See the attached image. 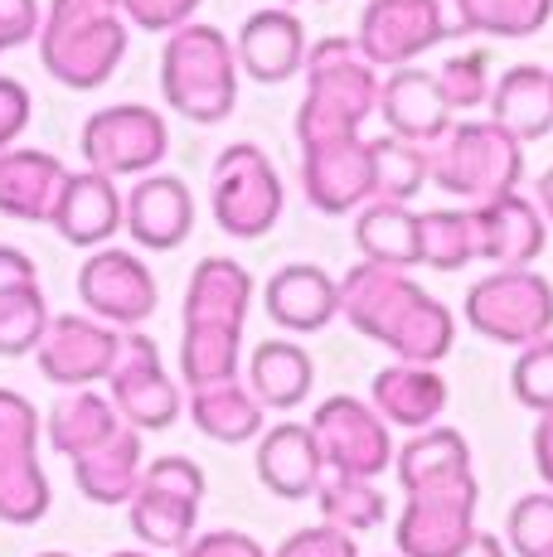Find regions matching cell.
<instances>
[{"mask_svg": "<svg viewBox=\"0 0 553 557\" xmlns=\"http://www.w3.org/2000/svg\"><path fill=\"white\" fill-rule=\"evenodd\" d=\"M340 315L384 345L398 363H438L456 345V320L432 292H422L408 272L359 262L340 276Z\"/></svg>", "mask_w": 553, "mask_h": 557, "instance_id": "6da1fadb", "label": "cell"}, {"mask_svg": "<svg viewBox=\"0 0 553 557\" xmlns=\"http://www.w3.org/2000/svg\"><path fill=\"white\" fill-rule=\"evenodd\" d=\"M379 69L355 39H316L306 49V98L296 107V141L321 146L359 136V126L379 112Z\"/></svg>", "mask_w": 553, "mask_h": 557, "instance_id": "7a4b0ae2", "label": "cell"}, {"mask_svg": "<svg viewBox=\"0 0 553 557\" xmlns=\"http://www.w3.org/2000/svg\"><path fill=\"white\" fill-rule=\"evenodd\" d=\"M126 15L122 0H49L39 29V63L49 78L73 92H93L116 73L126 53Z\"/></svg>", "mask_w": 553, "mask_h": 557, "instance_id": "3957f363", "label": "cell"}, {"mask_svg": "<svg viewBox=\"0 0 553 557\" xmlns=\"http://www.w3.org/2000/svg\"><path fill=\"white\" fill-rule=\"evenodd\" d=\"M238 49L214 25H185L161 49V92L185 122L214 126L238 102Z\"/></svg>", "mask_w": 553, "mask_h": 557, "instance_id": "277c9868", "label": "cell"}, {"mask_svg": "<svg viewBox=\"0 0 553 557\" xmlns=\"http://www.w3.org/2000/svg\"><path fill=\"white\" fill-rule=\"evenodd\" d=\"M525 146L495 122H456L432 151V180L456 199H505L519 195Z\"/></svg>", "mask_w": 553, "mask_h": 557, "instance_id": "5b68a950", "label": "cell"}, {"mask_svg": "<svg viewBox=\"0 0 553 557\" xmlns=\"http://www.w3.org/2000/svg\"><path fill=\"white\" fill-rule=\"evenodd\" d=\"M205 490H209L205 470L189 456H156L142 470V485H136L132 505H126L132 533L151 553L189 548L199 529V499H205Z\"/></svg>", "mask_w": 553, "mask_h": 557, "instance_id": "8992f818", "label": "cell"}, {"mask_svg": "<svg viewBox=\"0 0 553 557\" xmlns=\"http://www.w3.org/2000/svg\"><path fill=\"white\" fill-rule=\"evenodd\" d=\"M466 320L495 345L529 349L553 335V286L534 267H495L466 292Z\"/></svg>", "mask_w": 553, "mask_h": 557, "instance_id": "52a82bcc", "label": "cell"}, {"mask_svg": "<svg viewBox=\"0 0 553 557\" xmlns=\"http://www.w3.org/2000/svg\"><path fill=\"white\" fill-rule=\"evenodd\" d=\"M209 180H214V219L229 238L253 243L276 228L286 189L276 165L253 141H233L229 151H219Z\"/></svg>", "mask_w": 553, "mask_h": 557, "instance_id": "ba28073f", "label": "cell"}, {"mask_svg": "<svg viewBox=\"0 0 553 557\" xmlns=\"http://www.w3.org/2000/svg\"><path fill=\"white\" fill-rule=\"evenodd\" d=\"M49 513V475L39 466V412L25 393L0 388V523L29 529Z\"/></svg>", "mask_w": 553, "mask_h": 557, "instance_id": "9c48e42d", "label": "cell"}, {"mask_svg": "<svg viewBox=\"0 0 553 557\" xmlns=\"http://www.w3.org/2000/svg\"><path fill=\"white\" fill-rule=\"evenodd\" d=\"M165 151H170L165 116L142 102L102 107L83 126V160H88V170H98L108 180L151 175L165 160Z\"/></svg>", "mask_w": 553, "mask_h": 557, "instance_id": "30bf717a", "label": "cell"}, {"mask_svg": "<svg viewBox=\"0 0 553 557\" xmlns=\"http://www.w3.org/2000/svg\"><path fill=\"white\" fill-rule=\"evenodd\" d=\"M476 505H481V480H442V485H422L408 495L398 513V557H452L476 533Z\"/></svg>", "mask_w": 553, "mask_h": 557, "instance_id": "8fae6325", "label": "cell"}, {"mask_svg": "<svg viewBox=\"0 0 553 557\" xmlns=\"http://www.w3.org/2000/svg\"><path fill=\"white\" fill-rule=\"evenodd\" d=\"M311 432L325 456V470H340V475L379 480L393 466V456H398L389 422L374 412V403L349 398V393H335V398H325L316 407Z\"/></svg>", "mask_w": 553, "mask_h": 557, "instance_id": "7c38bea8", "label": "cell"}, {"mask_svg": "<svg viewBox=\"0 0 553 557\" xmlns=\"http://www.w3.org/2000/svg\"><path fill=\"white\" fill-rule=\"evenodd\" d=\"M446 35H456V25L442 0H369L355 45L374 69H413V59L438 49Z\"/></svg>", "mask_w": 553, "mask_h": 557, "instance_id": "4fadbf2b", "label": "cell"}, {"mask_svg": "<svg viewBox=\"0 0 553 557\" xmlns=\"http://www.w3.org/2000/svg\"><path fill=\"white\" fill-rule=\"evenodd\" d=\"M108 383H112V403L126 426H136V432H165V426H175L180 383L165 373L161 349H156L151 335L122 330V349H116Z\"/></svg>", "mask_w": 553, "mask_h": 557, "instance_id": "5bb4252c", "label": "cell"}, {"mask_svg": "<svg viewBox=\"0 0 553 557\" xmlns=\"http://www.w3.org/2000/svg\"><path fill=\"white\" fill-rule=\"evenodd\" d=\"M78 296L88 315H98L112 330H142L156 310V276L136 252L98 248L78 267Z\"/></svg>", "mask_w": 553, "mask_h": 557, "instance_id": "9a60e30c", "label": "cell"}, {"mask_svg": "<svg viewBox=\"0 0 553 557\" xmlns=\"http://www.w3.org/2000/svg\"><path fill=\"white\" fill-rule=\"evenodd\" d=\"M116 349H122V330L102 325L98 315H54L35 359L49 383L78 393V388H93L98 379H108Z\"/></svg>", "mask_w": 553, "mask_h": 557, "instance_id": "2e32d148", "label": "cell"}, {"mask_svg": "<svg viewBox=\"0 0 553 557\" xmlns=\"http://www.w3.org/2000/svg\"><path fill=\"white\" fill-rule=\"evenodd\" d=\"M302 189L321 213H359L374 199V156L365 136L302 146Z\"/></svg>", "mask_w": 553, "mask_h": 557, "instance_id": "e0dca14e", "label": "cell"}, {"mask_svg": "<svg viewBox=\"0 0 553 557\" xmlns=\"http://www.w3.org/2000/svg\"><path fill=\"white\" fill-rule=\"evenodd\" d=\"M471 228H476V257H486L495 267H534V257L549 243V219L525 195L476 203Z\"/></svg>", "mask_w": 553, "mask_h": 557, "instance_id": "ac0fdd59", "label": "cell"}, {"mask_svg": "<svg viewBox=\"0 0 553 557\" xmlns=\"http://www.w3.org/2000/svg\"><path fill=\"white\" fill-rule=\"evenodd\" d=\"M54 233L73 248H108L112 233L126 228V199L116 195V180L83 170V175L63 180V195L54 203Z\"/></svg>", "mask_w": 553, "mask_h": 557, "instance_id": "d6986e66", "label": "cell"}, {"mask_svg": "<svg viewBox=\"0 0 553 557\" xmlns=\"http://www.w3.org/2000/svg\"><path fill=\"white\" fill-rule=\"evenodd\" d=\"M126 233L146 252H175L195 233V195L180 175L136 180L126 195Z\"/></svg>", "mask_w": 553, "mask_h": 557, "instance_id": "ffe728a7", "label": "cell"}, {"mask_svg": "<svg viewBox=\"0 0 553 557\" xmlns=\"http://www.w3.org/2000/svg\"><path fill=\"white\" fill-rule=\"evenodd\" d=\"M262 306L286 335H316L340 315V282L316 262H292L268 276Z\"/></svg>", "mask_w": 553, "mask_h": 557, "instance_id": "44dd1931", "label": "cell"}, {"mask_svg": "<svg viewBox=\"0 0 553 557\" xmlns=\"http://www.w3.org/2000/svg\"><path fill=\"white\" fill-rule=\"evenodd\" d=\"M379 112L389 122V136L413 146H428L442 141L452 132V107H446L442 88H438V73L428 69H393L379 88Z\"/></svg>", "mask_w": 553, "mask_h": 557, "instance_id": "7402d4cb", "label": "cell"}, {"mask_svg": "<svg viewBox=\"0 0 553 557\" xmlns=\"http://www.w3.org/2000/svg\"><path fill=\"white\" fill-rule=\"evenodd\" d=\"M258 480L272 490L276 499H306L321 490L325 480V456L316 446L311 422H276L258 436Z\"/></svg>", "mask_w": 553, "mask_h": 557, "instance_id": "603a6c76", "label": "cell"}, {"mask_svg": "<svg viewBox=\"0 0 553 557\" xmlns=\"http://www.w3.org/2000/svg\"><path fill=\"white\" fill-rule=\"evenodd\" d=\"M238 69L258 83H286L306 69V29L292 10H253L238 29Z\"/></svg>", "mask_w": 553, "mask_h": 557, "instance_id": "cb8c5ba5", "label": "cell"}, {"mask_svg": "<svg viewBox=\"0 0 553 557\" xmlns=\"http://www.w3.org/2000/svg\"><path fill=\"white\" fill-rule=\"evenodd\" d=\"M63 180H69V170L54 151L10 146V151H0V213L20 223H49L63 195Z\"/></svg>", "mask_w": 553, "mask_h": 557, "instance_id": "d4e9b609", "label": "cell"}, {"mask_svg": "<svg viewBox=\"0 0 553 557\" xmlns=\"http://www.w3.org/2000/svg\"><path fill=\"white\" fill-rule=\"evenodd\" d=\"M446 379L432 363H389V369L374 373V388H369V403L384 417L389 426H403V432H428L438 426V417L446 412Z\"/></svg>", "mask_w": 553, "mask_h": 557, "instance_id": "484cf974", "label": "cell"}, {"mask_svg": "<svg viewBox=\"0 0 553 557\" xmlns=\"http://www.w3.org/2000/svg\"><path fill=\"white\" fill-rule=\"evenodd\" d=\"M253 306V276L233 257H205L189 272L185 292V325H209V330H243Z\"/></svg>", "mask_w": 553, "mask_h": 557, "instance_id": "4316f807", "label": "cell"}, {"mask_svg": "<svg viewBox=\"0 0 553 557\" xmlns=\"http://www.w3.org/2000/svg\"><path fill=\"white\" fill-rule=\"evenodd\" d=\"M491 122L519 146L553 132V73L539 63H515L491 88Z\"/></svg>", "mask_w": 553, "mask_h": 557, "instance_id": "83f0119b", "label": "cell"}, {"mask_svg": "<svg viewBox=\"0 0 553 557\" xmlns=\"http://www.w3.org/2000/svg\"><path fill=\"white\" fill-rule=\"evenodd\" d=\"M142 432L136 426H122L112 442H102L98 451L73 460V480H78L83 499L93 505H132L136 485H142Z\"/></svg>", "mask_w": 553, "mask_h": 557, "instance_id": "f1b7e54d", "label": "cell"}, {"mask_svg": "<svg viewBox=\"0 0 553 557\" xmlns=\"http://www.w3.org/2000/svg\"><path fill=\"white\" fill-rule=\"evenodd\" d=\"M316 363L296 339H262L248 359V388L268 412H292L311 398Z\"/></svg>", "mask_w": 553, "mask_h": 557, "instance_id": "f546056e", "label": "cell"}, {"mask_svg": "<svg viewBox=\"0 0 553 557\" xmlns=\"http://www.w3.org/2000/svg\"><path fill=\"white\" fill-rule=\"evenodd\" d=\"M122 426L126 422H122V412H116L112 398H102V393H93V388H78V393H69V398H59L49 407L45 432H49V446H54L59 456L78 460V456L98 451L102 442H112Z\"/></svg>", "mask_w": 553, "mask_h": 557, "instance_id": "4dcf8cb0", "label": "cell"}, {"mask_svg": "<svg viewBox=\"0 0 553 557\" xmlns=\"http://www.w3.org/2000/svg\"><path fill=\"white\" fill-rule=\"evenodd\" d=\"M393 470H398V485L403 495H413V490L422 485H442V480H462L471 475V446H466V436L456 432V426H428V432H413L408 442L398 446V456H393Z\"/></svg>", "mask_w": 553, "mask_h": 557, "instance_id": "1f68e13d", "label": "cell"}, {"mask_svg": "<svg viewBox=\"0 0 553 557\" xmlns=\"http://www.w3.org/2000/svg\"><path fill=\"white\" fill-rule=\"evenodd\" d=\"M355 248L365 252V262L393 267L408 272L418 267V213L408 203H389V199H369L355 219Z\"/></svg>", "mask_w": 553, "mask_h": 557, "instance_id": "d6a6232c", "label": "cell"}, {"mask_svg": "<svg viewBox=\"0 0 553 557\" xmlns=\"http://www.w3.org/2000/svg\"><path fill=\"white\" fill-rule=\"evenodd\" d=\"M262 407L253 398L248 383H219V388H199L189 393V422L209 436V442H223V446H243L253 436H262Z\"/></svg>", "mask_w": 553, "mask_h": 557, "instance_id": "836d02e7", "label": "cell"}, {"mask_svg": "<svg viewBox=\"0 0 553 557\" xmlns=\"http://www.w3.org/2000/svg\"><path fill=\"white\" fill-rule=\"evenodd\" d=\"M316 505H321V519L331 529H345V533H369L389 519L384 490L365 475H340V470H325L321 490H316Z\"/></svg>", "mask_w": 553, "mask_h": 557, "instance_id": "e575fe53", "label": "cell"}, {"mask_svg": "<svg viewBox=\"0 0 553 557\" xmlns=\"http://www.w3.org/2000/svg\"><path fill=\"white\" fill-rule=\"evenodd\" d=\"M238 355H243V330H209V325H185L180 339V373L189 388H219V383L238 379Z\"/></svg>", "mask_w": 553, "mask_h": 557, "instance_id": "d590c367", "label": "cell"}, {"mask_svg": "<svg viewBox=\"0 0 553 557\" xmlns=\"http://www.w3.org/2000/svg\"><path fill=\"white\" fill-rule=\"evenodd\" d=\"M452 5H456V29L495 35V39H529L553 15V0H452Z\"/></svg>", "mask_w": 553, "mask_h": 557, "instance_id": "8d00e7d4", "label": "cell"}, {"mask_svg": "<svg viewBox=\"0 0 553 557\" xmlns=\"http://www.w3.org/2000/svg\"><path fill=\"white\" fill-rule=\"evenodd\" d=\"M369 156H374V199L408 203L432 180L428 146L398 141V136H379V141H369Z\"/></svg>", "mask_w": 553, "mask_h": 557, "instance_id": "74e56055", "label": "cell"}, {"mask_svg": "<svg viewBox=\"0 0 553 557\" xmlns=\"http://www.w3.org/2000/svg\"><path fill=\"white\" fill-rule=\"evenodd\" d=\"M418 257L432 272H462L476 262V228L466 209H432L418 213Z\"/></svg>", "mask_w": 553, "mask_h": 557, "instance_id": "f35d334b", "label": "cell"}, {"mask_svg": "<svg viewBox=\"0 0 553 557\" xmlns=\"http://www.w3.org/2000/svg\"><path fill=\"white\" fill-rule=\"evenodd\" d=\"M49 320L54 315H49L39 282L0 292V359L35 355L39 339H45V330H49Z\"/></svg>", "mask_w": 553, "mask_h": 557, "instance_id": "ab89813d", "label": "cell"}, {"mask_svg": "<svg viewBox=\"0 0 553 557\" xmlns=\"http://www.w3.org/2000/svg\"><path fill=\"white\" fill-rule=\"evenodd\" d=\"M505 548L515 557H553V490L519 495L505 513Z\"/></svg>", "mask_w": 553, "mask_h": 557, "instance_id": "60d3db41", "label": "cell"}, {"mask_svg": "<svg viewBox=\"0 0 553 557\" xmlns=\"http://www.w3.org/2000/svg\"><path fill=\"white\" fill-rule=\"evenodd\" d=\"M438 88H442V98H446L452 112H466V107L491 102V59H486L481 49L456 53V59L442 63Z\"/></svg>", "mask_w": 553, "mask_h": 557, "instance_id": "b9f144b4", "label": "cell"}, {"mask_svg": "<svg viewBox=\"0 0 553 557\" xmlns=\"http://www.w3.org/2000/svg\"><path fill=\"white\" fill-rule=\"evenodd\" d=\"M509 393L529 407V412H553V335L539 345L519 349L515 369H509Z\"/></svg>", "mask_w": 553, "mask_h": 557, "instance_id": "7bdbcfd3", "label": "cell"}, {"mask_svg": "<svg viewBox=\"0 0 553 557\" xmlns=\"http://www.w3.org/2000/svg\"><path fill=\"white\" fill-rule=\"evenodd\" d=\"M199 0H122L126 25L151 29V35H175V29L195 25Z\"/></svg>", "mask_w": 553, "mask_h": 557, "instance_id": "ee69618b", "label": "cell"}, {"mask_svg": "<svg viewBox=\"0 0 553 557\" xmlns=\"http://www.w3.org/2000/svg\"><path fill=\"white\" fill-rule=\"evenodd\" d=\"M272 557H359V543H355V533L316 523V529H296Z\"/></svg>", "mask_w": 553, "mask_h": 557, "instance_id": "f6af8a7d", "label": "cell"}, {"mask_svg": "<svg viewBox=\"0 0 553 557\" xmlns=\"http://www.w3.org/2000/svg\"><path fill=\"white\" fill-rule=\"evenodd\" d=\"M39 29H45L39 0H0V53L39 39Z\"/></svg>", "mask_w": 553, "mask_h": 557, "instance_id": "bcb514c9", "label": "cell"}, {"mask_svg": "<svg viewBox=\"0 0 553 557\" xmlns=\"http://www.w3.org/2000/svg\"><path fill=\"white\" fill-rule=\"evenodd\" d=\"M29 112H35V102H29L25 83H20V78H0V151H10V146L25 136Z\"/></svg>", "mask_w": 553, "mask_h": 557, "instance_id": "7dc6e473", "label": "cell"}, {"mask_svg": "<svg viewBox=\"0 0 553 557\" xmlns=\"http://www.w3.org/2000/svg\"><path fill=\"white\" fill-rule=\"evenodd\" d=\"M175 557H268V548L238 529H214V533H195V543L180 548Z\"/></svg>", "mask_w": 553, "mask_h": 557, "instance_id": "c3c4849f", "label": "cell"}, {"mask_svg": "<svg viewBox=\"0 0 553 557\" xmlns=\"http://www.w3.org/2000/svg\"><path fill=\"white\" fill-rule=\"evenodd\" d=\"M29 282H39L35 257H25L20 248L0 243V292H10V286H29Z\"/></svg>", "mask_w": 553, "mask_h": 557, "instance_id": "681fc988", "label": "cell"}, {"mask_svg": "<svg viewBox=\"0 0 553 557\" xmlns=\"http://www.w3.org/2000/svg\"><path fill=\"white\" fill-rule=\"evenodd\" d=\"M534 470H539V480L553 490V412H544L539 426H534Z\"/></svg>", "mask_w": 553, "mask_h": 557, "instance_id": "f907efd6", "label": "cell"}, {"mask_svg": "<svg viewBox=\"0 0 553 557\" xmlns=\"http://www.w3.org/2000/svg\"><path fill=\"white\" fill-rule=\"evenodd\" d=\"M452 557H509V548H505V539H495V533H486V529H476L471 539L462 543Z\"/></svg>", "mask_w": 553, "mask_h": 557, "instance_id": "816d5d0a", "label": "cell"}, {"mask_svg": "<svg viewBox=\"0 0 553 557\" xmlns=\"http://www.w3.org/2000/svg\"><path fill=\"white\" fill-rule=\"evenodd\" d=\"M539 213H544V219L553 223V165L544 170V175H539Z\"/></svg>", "mask_w": 553, "mask_h": 557, "instance_id": "f5cc1de1", "label": "cell"}, {"mask_svg": "<svg viewBox=\"0 0 553 557\" xmlns=\"http://www.w3.org/2000/svg\"><path fill=\"white\" fill-rule=\"evenodd\" d=\"M108 557H151V553H132V548H126V553H108Z\"/></svg>", "mask_w": 553, "mask_h": 557, "instance_id": "db71d44e", "label": "cell"}, {"mask_svg": "<svg viewBox=\"0 0 553 557\" xmlns=\"http://www.w3.org/2000/svg\"><path fill=\"white\" fill-rule=\"evenodd\" d=\"M35 557H73V553H35Z\"/></svg>", "mask_w": 553, "mask_h": 557, "instance_id": "11a10c76", "label": "cell"}]
</instances>
